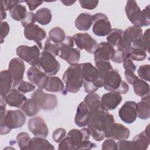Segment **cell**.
Wrapping results in <instances>:
<instances>
[{"mask_svg": "<svg viewBox=\"0 0 150 150\" xmlns=\"http://www.w3.org/2000/svg\"><path fill=\"white\" fill-rule=\"evenodd\" d=\"M45 90L49 92L56 93L64 91V85L62 80L57 76H49L47 84ZM64 94L65 91H64Z\"/></svg>", "mask_w": 150, "mask_h": 150, "instance_id": "obj_29", "label": "cell"}, {"mask_svg": "<svg viewBox=\"0 0 150 150\" xmlns=\"http://www.w3.org/2000/svg\"><path fill=\"white\" fill-rule=\"evenodd\" d=\"M59 49L60 45L54 43L53 42L52 43L49 38H47L44 44L43 51L49 52L56 57L59 55Z\"/></svg>", "mask_w": 150, "mask_h": 150, "instance_id": "obj_41", "label": "cell"}, {"mask_svg": "<svg viewBox=\"0 0 150 150\" xmlns=\"http://www.w3.org/2000/svg\"><path fill=\"white\" fill-rule=\"evenodd\" d=\"M16 53L21 59L23 61H25L32 66H39L40 53V49L38 46H19L16 49Z\"/></svg>", "mask_w": 150, "mask_h": 150, "instance_id": "obj_7", "label": "cell"}, {"mask_svg": "<svg viewBox=\"0 0 150 150\" xmlns=\"http://www.w3.org/2000/svg\"><path fill=\"white\" fill-rule=\"evenodd\" d=\"M141 21L143 26H149L150 24V5H147L141 11Z\"/></svg>", "mask_w": 150, "mask_h": 150, "instance_id": "obj_45", "label": "cell"}, {"mask_svg": "<svg viewBox=\"0 0 150 150\" xmlns=\"http://www.w3.org/2000/svg\"><path fill=\"white\" fill-rule=\"evenodd\" d=\"M142 29L140 27L132 26L127 28L122 34V37L132 44L135 41L141 39L142 36Z\"/></svg>", "mask_w": 150, "mask_h": 150, "instance_id": "obj_28", "label": "cell"}, {"mask_svg": "<svg viewBox=\"0 0 150 150\" xmlns=\"http://www.w3.org/2000/svg\"><path fill=\"white\" fill-rule=\"evenodd\" d=\"M29 130L35 137L46 138L49 134V129L45 120L40 117L30 118L28 122Z\"/></svg>", "mask_w": 150, "mask_h": 150, "instance_id": "obj_15", "label": "cell"}, {"mask_svg": "<svg viewBox=\"0 0 150 150\" xmlns=\"http://www.w3.org/2000/svg\"><path fill=\"white\" fill-rule=\"evenodd\" d=\"M23 1H17V0H3L1 1L2 4H3L4 8L6 11H10L16 5L23 2Z\"/></svg>", "mask_w": 150, "mask_h": 150, "instance_id": "obj_52", "label": "cell"}, {"mask_svg": "<svg viewBox=\"0 0 150 150\" xmlns=\"http://www.w3.org/2000/svg\"><path fill=\"white\" fill-rule=\"evenodd\" d=\"M13 79L8 70L0 73V95L6 96L13 87Z\"/></svg>", "mask_w": 150, "mask_h": 150, "instance_id": "obj_26", "label": "cell"}, {"mask_svg": "<svg viewBox=\"0 0 150 150\" xmlns=\"http://www.w3.org/2000/svg\"><path fill=\"white\" fill-rule=\"evenodd\" d=\"M101 149L103 150H118L117 142L113 139L107 138L103 143Z\"/></svg>", "mask_w": 150, "mask_h": 150, "instance_id": "obj_46", "label": "cell"}, {"mask_svg": "<svg viewBox=\"0 0 150 150\" xmlns=\"http://www.w3.org/2000/svg\"><path fill=\"white\" fill-rule=\"evenodd\" d=\"M36 17H35V13L32 12H28L25 16V18L21 21V24L23 27L25 28L26 26L35 24V22H36Z\"/></svg>", "mask_w": 150, "mask_h": 150, "instance_id": "obj_49", "label": "cell"}, {"mask_svg": "<svg viewBox=\"0 0 150 150\" xmlns=\"http://www.w3.org/2000/svg\"><path fill=\"white\" fill-rule=\"evenodd\" d=\"M96 67L98 70L100 76L103 79L104 76L110 70L113 69L109 61L99 60L95 62Z\"/></svg>", "mask_w": 150, "mask_h": 150, "instance_id": "obj_38", "label": "cell"}, {"mask_svg": "<svg viewBox=\"0 0 150 150\" xmlns=\"http://www.w3.org/2000/svg\"><path fill=\"white\" fill-rule=\"evenodd\" d=\"M146 52L141 48L131 47L129 57L130 58L135 61H142L146 57Z\"/></svg>", "mask_w": 150, "mask_h": 150, "instance_id": "obj_40", "label": "cell"}, {"mask_svg": "<svg viewBox=\"0 0 150 150\" xmlns=\"http://www.w3.org/2000/svg\"><path fill=\"white\" fill-rule=\"evenodd\" d=\"M0 114L1 135L8 134L12 129L21 128L26 122L24 112L19 110L6 111L5 108H0Z\"/></svg>", "mask_w": 150, "mask_h": 150, "instance_id": "obj_1", "label": "cell"}, {"mask_svg": "<svg viewBox=\"0 0 150 150\" xmlns=\"http://www.w3.org/2000/svg\"><path fill=\"white\" fill-rule=\"evenodd\" d=\"M114 122V116L104 108L102 104L90 110L87 128L105 132Z\"/></svg>", "mask_w": 150, "mask_h": 150, "instance_id": "obj_2", "label": "cell"}, {"mask_svg": "<svg viewBox=\"0 0 150 150\" xmlns=\"http://www.w3.org/2000/svg\"><path fill=\"white\" fill-rule=\"evenodd\" d=\"M22 111L28 117L35 115L40 110V107L33 98L28 99L21 108Z\"/></svg>", "mask_w": 150, "mask_h": 150, "instance_id": "obj_31", "label": "cell"}, {"mask_svg": "<svg viewBox=\"0 0 150 150\" xmlns=\"http://www.w3.org/2000/svg\"><path fill=\"white\" fill-rule=\"evenodd\" d=\"M123 30L120 29H112L107 36V42L112 47H117L123 34Z\"/></svg>", "mask_w": 150, "mask_h": 150, "instance_id": "obj_36", "label": "cell"}, {"mask_svg": "<svg viewBox=\"0 0 150 150\" xmlns=\"http://www.w3.org/2000/svg\"><path fill=\"white\" fill-rule=\"evenodd\" d=\"M137 103L134 101H127L118 111L120 119L126 124H132L137 119Z\"/></svg>", "mask_w": 150, "mask_h": 150, "instance_id": "obj_17", "label": "cell"}, {"mask_svg": "<svg viewBox=\"0 0 150 150\" xmlns=\"http://www.w3.org/2000/svg\"><path fill=\"white\" fill-rule=\"evenodd\" d=\"M62 2L65 5V6H71L73 5L75 2L76 1H62Z\"/></svg>", "mask_w": 150, "mask_h": 150, "instance_id": "obj_58", "label": "cell"}, {"mask_svg": "<svg viewBox=\"0 0 150 150\" xmlns=\"http://www.w3.org/2000/svg\"><path fill=\"white\" fill-rule=\"evenodd\" d=\"M76 45L81 50L84 49L87 52L94 54L98 47L97 41L87 33H78L73 36Z\"/></svg>", "mask_w": 150, "mask_h": 150, "instance_id": "obj_11", "label": "cell"}, {"mask_svg": "<svg viewBox=\"0 0 150 150\" xmlns=\"http://www.w3.org/2000/svg\"><path fill=\"white\" fill-rule=\"evenodd\" d=\"M118 149H132V144L131 141L127 139L121 140L117 142Z\"/></svg>", "mask_w": 150, "mask_h": 150, "instance_id": "obj_54", "label": "cell"}, {"mask_svg": "<svg viewBox=\"0 0 150 150\" xmlns=\"http://www.w3.org/2000/svg\"><path fill=\"white\" fill-rule=\"evenodd\" d=\"M90 134L88 128H84L79 130L78 129H72L70 130L66 137L70 144V150L79 149L81 143L90 139Z\"/></svg>", "mask_w": 150, "mask_h": 150, "instance_id": "obj_13", "label": "cell"}, {"mask_svg": "<svg viewBox=\"0 0 150 150\" xmlns=\"http://www.w3.org/2000/svg\"><path fill=\"white\" fill-rule=\"evenodd\" d=\"M39 66L49 76L56 75L60 68V63L56 59L55 56L43 50L40 53Z\"/></svg>", "mask_w": 150, "mask_h": 150, "instance_id": "obj_8", "label": "cell"}, {"mask_svg": "<svg viewBox=\"0 0 150 150\" xmlns=\"http://www.w3.org/2000/svg\"><path fill=\"white\" fill-rule=\"evenodd\" d=\"M89 130V132L91 136H92L93 138L96 140V141L100 142L103 141L105 137V134L104 132L100 131L98 130L91 128H88Z\"/></svg>", "mask_w": 150, "mask_h": 150, "instance_id": "obj_50", "label": "cell"}, {"mask_svg": "<svg viewBox=\"0 0 150 150\" xmlns=\"http://www.w3.org/2000/svg\"><path fill=\"white\" fill-rule=\"evenodd\" d=\"M74 43L73 37L66 36L63 42L60 44L58 56L70 65L77 64L80 59V51L79 49L73 47Z\"/></svg>", "mask_w": 150, "mask_h": 150, "instance_id": "obj_6", "label": "cell"}, {"mask_svg": "<svg viewBox=\"0 0 150 150\" xmlns=\"http://www.w3.org/2000/svg\"><path fill=\"white\" fill-rule=\"evenodd\" d=\"M149 137V125H148L144 131L136 135L133 138L131 141L132 149H146L150 143Z\"/></svg>", "mask_w": 150, "mask_h": 150, "instance_id": "obj_22", "label": "cell"}, {"mask_svg": "<svg viewBox=\"0 0 150 150\" xmlns=\"http://www.w3.org/2000/svg\"><path fill=\"white\" fill-rule=\"evenodd\" d=\"M24 36L26 39L35 41L38 44L39 48L42 49L41 41L46 36V33L44 29L38 25L32 24L24 28Z\"/></svg>", "mask_w": 150, "mask_h": 150, "instance_id": "obj_18", "label": "cell"}, {"mask_svg": "<svg viewBox=\"0 0 150 150\" xmlns=\"http://www.w3.org/2000/svg\"><path fill=\"white\" fill-rule=\"evenodd\" d=\"M122 100V96L120 93L110 91L102 96L101 102L104 108L109 111L115 109L120 105Z\"/></svg>", "mask_w": 150, "mask_h": 150, "instance_id": "obj_21", "label": "cell"}, {"mask_svg": "<svg viewBox=\"0 0 150 150\" xmlns=\"http://www.w3.org/2000/svg\"><path fill=\"white\" fill-rule=\"evenodd\" d=\"M62 80L66 84L64 90L66 94L67 91L71 93L78 92L83 84L80 64L70 65L64 72Z\"/></svg>", "mask_w": 150, "mask_h": 150, "instance_id": "obj_4", "label": "cell"}, {"mask_svg": "<svg viewBox=\"0 0 150 150\" xmlns=\"http://www.w3.org/2000/svg\"><path fill=\"white\" fill-rule=\"evenodd\" d=\"M36 88V86L32 83L26 81H22L18 86V90L22 94H25L33 91Z\"/></svg>", "mask_w": 150, "mask_h": 150, "instance_id": "obj_43", "label": "cell"}, {"mask_svg": "<svg viewBox=\"0 0 150 150\" xmlns=\"http://www.w3.org/2000/svg\"><path fill=\"white\" fill-rule=\"evenodd\" d=\"M66 130L63 128H59L55 129L52 135V138L54 142L59 143L66 137Z\"/></svg>", "mask_w": 150, "mask_h": 150, "instance_id": "obj_44", "label": "cell"}, {"mask_svg": "<svg viewBox=\"0 0 150 150\" xmlns=\"http://www.w3.org/2000/svg\"><path fill=\"white\" fill-rule=\"evenodd\" d=\"M64 31L60 27L56 26L52 28L49 32V37L50 40L56 44L60 45L66 38Z\"/></svg>", "mask_w": 150, "mask_h": 150, "instance_id": "obj_34", "label": "cell"}, {"mask_svg": "<svg viewBox=\"0 0 150 150\" xmlns=\"http://www.w3.org/2000/svg\"><path fill=\"white\" fill-rule=\"evenodd\" d=\"M27 100V97L15 88H12L5 96L6 104L13 107L21 108Z\"/></svg>", "mask_w": 150, "mask_h": 150, "instance_id": "obj_23", "label": "cell"}, {"mask_svg": "<svg viewBox=\"0 0 150 150\" xmlns=\"http://www.w3.org/2000/svg\"><path fill=\"white\" fill-rule=\"evenodd\" d=\"M149 29H147L144 33L142 35L141 40L145 46L148 53L149 52Z\"/></svg>", "mask_w": 150, "mask_h": 150, "instance_id": "obj_55", "label": "cell"}, {"mask_svg": "<svg viewBox=\"0 0 150 150\" xmlns=\"http://www.w3.org/2000/svg\"><path fill=\"white\" fill-rule=\"evenodd\" d=\"M25 2L28 6L30 11H34L36 8L43 4V1H25Z\"/></svg>", "mask_w": 150, "mask_h": 150, "instance_id": "obj_56", "label": "cell"}, {"mask_svg": "<svg viewBox=\"0 0 150 150\" xmlns=\"http://www.w3.org/2000/svg\"><path fill=\"white\" fill-rule=\"evenodd\" d=\"M28 12L25 6L18 4L9 11L11 16L13 20L17 21H22L26 16Z\"/></svg>", "mask_w": 150, "mask_h": 150, "instance_id": "obj_35", "label": "cell"}, {"mask_svg": "<svg viewBox=\"0 0 150 150\" xmlns=\"http://www.w3.org/2000/svg\"><path fill=\"white\" fill-rule=\"evenodd\" d=\"M103 87L109 91L117 92L120 94H124L129 90V86L122 80L118 71L112 69L109 71L103 78Z\"/></svg>", "mask_w": 150, "mask_h": 150, "instance_id": "obj_5", "label": "cell"}, {"mask_svg": "<svg viewBox=\"0 0 150 150\" xmlns=\"http://www.w3.org/2000/svg\"><path fill=\"white\" fill-rule=\"evenodd\" d=\"M105 137L121 141L127 139L130 135L129 129L122 124L114 123L104 132Z\"/></svg>", "mask_w": 150, "mask_h": 150, "instance_id": "obj_19", "label": "cell"}, {"mask_svg": "<svg viewBox=\"0 0 150 150\" xmlns=\"http://www.w3.org/2000/svg\"><path fill=\"white\" fill-rule=\"evenodd\" d=\"M93 23V15L87 13H81L76 18L74 25L78 30L87 31L90 29Z\"/></svg>", "mask_w": 150, "mask_h": 150, "instance_id": "obj_27", "label": "cell"}, {"mask_svg": "<svg viewBox=\"0 0 150 150\" xmlns=\"http://www.w3.org/2000/svg\"><path fill=\"white\" fill-rule=\"evenodd\" d=\"M90 110L84 101H81L77 108L74 117V123L79 127L87 125Z\"/></svg>", "mask_w": 150, "mask_h": 150, "instance_id": "obj_24", "label": "cell"}, {"mask_svg": "<svg viewBox=\"0 0 150 150\" xmlns=\"http://www.w3.org/2000/svg\"><path fill=\"white\" fill-rule=\"evenodd\" d=\"M31 98L35 100L41 108L50 111L54 110L57 105V98L55 95L44 92L42 89H37L31 95Z\"/></svg>", "mask_w": 150, "mask_h": 150, "instance_id": "obj_9", "label": "cell"}, {"mask_svg": "<svg viewBox=\"0 0 150 150\" xmlns=\"http://www.w3.org/2000/svg\"><path fill=\"white\" fill-rule=\"evenodd\" d=\"M135 94L139 97H145L149 95V86L145 81L138 79L133 84Z\"/></svg>", "mask_w": 150, "mask_h": 150, "instance_id": "obj_33", "label": "cell"}, {"mask_svg": "<svg viewBox=\"0 0 150 150\" xmlns=\"http://www.w3.org/2000/svg\"><path fill=\"white\" fill-rule=\"evenodd\" d=\"M83 101L86 104L89 110L96 107L101 104V98L96 93H88L85 97Z\"/></svg>", "mask_w": 150, "mask_h": 150, "instance_id": "obj_37", "label": "cell"}, {"mask_svg": "<svg viewBox=\"0 0 150 150\" xmlns=\"http://www.w3.org/2000/svg\"><path fill=\"white\" fill-rule=\"evenodd\" d=\"M93 32L98 36H107L111 30V25L108 17L103 13H96L93 15Z\"/></svg>", "mask_w": 150, "mask_h": 150, "instance_id": "obj_10", "label": "cell"}, {"mask_svg": "<svg viewBox=\"0 0 150 150\" xmlns=\"http://www.w3.org/2000/svg\"><path fill=\"white\" fill-rule=\"evenodd\" d=\"M137 117L141 120H147L150 117L149 95L142 97L141 100L137 103Z\"/></svg>", "mask_w": 150, "mask_h": 150, "instance_id": "obj_25", "label": "cell"}, {"mask_svg": "<svg viewBox=\"0 0 150 150\" xmlns=\"http://www.w3.org/2000/svg\"><path fill=\"white\" fill-rule=\"evenodd\" d=\"M138 74L141 79L148 81L150 76V65L147 64L140 66L138 69Z\"/></svg>", "mask_w": 150, "mask_h": 150, "instance_id": "obj_42", "label": "cell"}, {"mask_svg": "<svg viewBox=\"0 0 150 150\" xmlns=\"http://www.w3.org/2000/svg\"><path fill=\"white\" fill-rule=\"evenodd\" d=\"M29 149H54V147L52 145L48 140L43 138L33 137L31 138Z\"/></svg>", "mask_w": 150, "mask_h": 150, "instance_id": "obj_30", "label": "cell"}, {"mask_svg": "<svg viewBox=\"0 0 150 150\" xmlns=\"http://www.w3.org/2000/svg\"><path fill=\"white\" fill-rule=\"evenodd\" d=\"M0 13H1V22H2V21L6 18V12L2 2H1Z\"/></svg>", "mask_w": 150, "mask_h": 150, "instance_id": "obj_57", "label": "cell"}, {"mask_svg": "<svg viewBox=\"0 0 150 150\" xmlns=\"http://www.w3.org/2000/svg\"><path fill=\"white\" fill-rule=\"evenodd\" d=\"M115 50L114 47L108 42H101L98 45V47L94 53L95 62L99 60L109 61L111 60L115 54Z\"/></svg>", "mask_w": 150, "mask_h": 150, "instance_id": "obj_20", "label": "cell"}, {"mask_svg": "<svg viewBox=\"0 0 150 150\" xmlns=\"http://www.w3.org/2000/svg\"><path fill=\"white\" fill-rule=\"evenodd\" d=\"M30 139L31 138L28 133L25 132L19 133L16 136V142L20 149H29Z\"/></svg>", "mask_w": 150, "mask_h": 150, "instance_id": "obj_39", "label": "cell"}, {"mask_svg": "<svg viewBox=\"0 0 150 150\" xmlns=\"http://www.w3.org/2000/svg\"><path fill=\"white\" fill-rule=\"evenodd\" d=\"M8 70L13 79V83L12 87L15 88L23 81L25 71V65L23 61L19 57L12 59L9 63Z\"/></svg>", "mask_w": 150, "mask_h": 150, "instance_id": "obj_12", "label": "cell"}, {"mask_svg": "<svg viewBox=\"0 0 150 150\" xmlns=\"http://www.w3.org/2000/svg\"><path fill=\"white\" fill-rule=\"evenodd\" d=\"M36 21L42 25L49 24L52 18L50 9L47 8H42L38 9L35 13Z\"/></svg>", "mask_w": 150, "mask_h": 150, "instance_id": "obj_32", "label": "cell"}, {"mask_svg": "<svg viewBox=\"0 0 150 150\" xmlns=\"http://www.w3.org/2000/svg\"><path fill=\"white\" fill-rule=\"evenodd\" d=\"M125 12L129 21L134 25L138 27H142L141 21V11L135 1H127L125 6Z\"/></svg>", "mask_w": 150, "mask_h": 150, "instance_id": "obj_16", "label": "cell"}, {"mask_svg": "<svg viewBox=\"0 0 150 150\" xmlns=\"http://www.w3.org/2000/svg\"><path fill=\"white\" fill-rule=\"evenodd\" d=\"M122 63L123 67L125 70L130 71L133 73H134L135 71L136 70L137 66L134 64V63L132 62V60L130 58L129 56H127L124 59Z\"/></svg>", "mask_w": 150, "mask_h": 150, "instance_id": "obj_48", "label": "cell"}, {"mask_svg": "<svg viewBox=\"0 0 150 150\" xmlns=\"http://www.w3.org/2000/svg\"><path fill=\"white\" fill-rule=\"evenodd\" d=\"M98 1H91V0H80L79 3L82 8L92 10L95 9L98 4Z\"/></svg>", "mask_w": 150, "mask_h": 150, "instance_id": "obj_47", "label": "cell"}, {"mask_svg": "<svg viewBox=\"0 0 150 150\" xmlns=\"http://www.w3.org/2000/svg\"><path fill=\"white\" fill-rule=\"evenodd\" d=\"M27 78L33 84H36L40 89H45L49 76L40 70L39 66H31L26 73Z\"/></svg>", "mask_w": 150, "mask_h": 150, "instance_id": "obj_14", "label": "cell"}, {"mask_svg": "<svg viewBox=\"0 0 150 150\" xmlns=\"http://www.w3.org/2000/svg\"><path fill=\"white\" fill-rule=\"evenodd\" d=\"M125 78L127 80V82L130 84H133L137 80H138L139 79L138 77L134 74V73L130 71H127L125 70L124 72Z\"/></svg>", "mask_w": 150, "mask_h": 150, "instance_id": "obj_53", "label": "cell"}, {"mask_svg": "<svg viewBox=\"0 0 150 150\" xmlns=\"http://www.w3.org/2000/svg\"><path fill=\"white\" fill-rule=\"evenodd\" d=\"M83 78V87L87 93H95L99 88L103 87V79L98 72L97 69L91 63L80 64Z\"/></svg>", "mask_w": 150, "mask_h": 150, "instance_id": "obj_3", "label": "cell"}, {"mask_svg": "<svg viewBox=\"0 0 150 150\" xmlns=\"http://www.w3.org/2000/svg\"><path fill=\"white\" fill-rule=\"evenodd\" d=\"M10 30V27L7 22H1V43L4 42V39L8 35Z\"/></svg>", "mask_w": 150, "mask_h": 150, "instance_id": "obj_51", "label": "cell"}]
</instances>
